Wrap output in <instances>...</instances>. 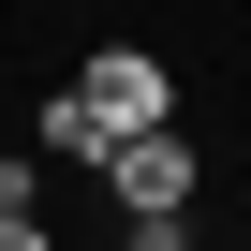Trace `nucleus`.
Listing matches in <instances>:
<instances>
[{"mask_svg": "<svg viewBox=\"0 0 251 251\" xmlns=\"http://www.w3.org/2000/svg\"><path fill=\"white\" fill-rule=\"evenodd\" d=\"M0 251H45V177L0 163Z\"/></svg>", "mask_w": 251, "mask_h": 251, "instance_id": "20e7f679", "label": "nucleus"}, {"mask_svg": "<svg viewBox=\"0 0 251 251\" xmlns=\"http://www.w3.org/2000/svg\"><path fill=\"white\" fill-rule=\"evenodd\" d=\"M103 177H118V207H192V148L163 133V118H148V133H118Z\"/></svg>", "mask_w": 251, "mask_h": 251, "instance_id": "f03ea898", "label": "nucleus"}, {"mask_svg": "<svg viewBox=\"0 0 251 251\" xmlns=\"http://www.w3.org/2000/svg\"><path fill=\"white\" fill-rule=\"evenodd\" d=\"M103 148H118V118L89 89H45V163H103Z\"/></svg>", "mask_w": 251, "mask_h": 251, "instance_id": "7ed1b4c3", "label": "nucleus"}, {"mask_svg": "<svg viewBox=\"0 0 251 251\" xmlns=\"http://www.w3.org/2000/svg\"><path fill=\"white\" fill-rule=\"evenodd\" d=\"M74 89H89V103H103V118H118V133H148V118H163V103H177V74H163V59H148V45H103V59H89V74H74Z\"/></svg>", "mask_w": 251, "mask_h": 251, "instance_id": "f257e3e1", "label": "nucleus"}]
</instances>
